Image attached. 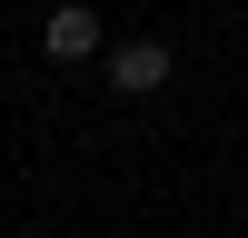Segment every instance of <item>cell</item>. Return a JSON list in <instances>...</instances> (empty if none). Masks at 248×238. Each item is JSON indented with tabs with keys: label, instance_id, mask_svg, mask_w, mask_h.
<instances>
[{
	"label": "cell",
	"instance_id": "1",
	"mask_svg": "<svg viewBox=\"0 0 248 238\" xmlns=\"http://www.w3.org/2000/svg\"><path fill=\"white\" fill-rule=\"evenodd\" d=\"M99 70H109L119 99H149V89L179 79V50H169V40H119V50H99Z\"/></svg>",
	"mask_w": 248,
	"mask_h": 238
},
{
	"label": "cell",
	"instance_id": "2",
	"mask_svg": "<svg viewBox=\"0 0 248 238\" xmlns=\"http://www.w3.org/2000/svg\"><path fill=\"white\" fill-rule=\"evenodd\" d=\"M40 50H50V60H99V50H109V30H99L90 0H60V10L40 20Z\"/></svg>",
	"mask_w": 248,
	"mask_h": 238
}]
</instances>
